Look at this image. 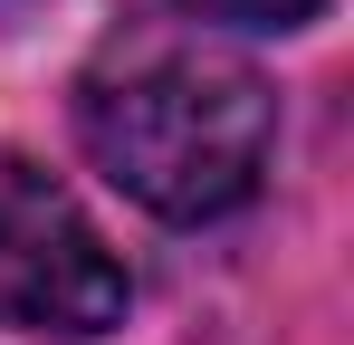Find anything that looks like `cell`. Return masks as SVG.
<instances>
[{"mask_svg":"<svg viewBox=\"0 0 354 345\" xmlns=\"http://www.w3.org/2000/svg\"><path fill=\"white\" fill-rule=\"evenodd\" d=\"M77 134L96 172L153 221H221L259 192L278 144V96L259 67L201 39H134L77 87Z\"/></svg>","mask_w":354,"mask_h":345,"instance_id":"6da1fadb","label":"cell"},{"mask_svg":"<svg viewBox=\"0 0 354 345\" xmlns=\"http://www.w3.org/2000/svg\"><path fill=\"white\" fill-rule=\"evenodd\" d=\"M124 307H134V278L106 249V230L77 211V192L29 154H0V326L86 345L124 326Z\"/></svg>","mask_w":354,"mask_h":345,"instance_id":"7a4b0ae2","label":"cell"},{"mask_svg":"<svg viewBox=\"0 0 354 345\" xmlns=\"http://www.w3.org/2000/svg\"><path fill=\"white\" fill-rule=\"evenodd\" d=\"M192 19H221V29H306L326 0H173Z\"/></svg>","mask_w":354,"mask_h":345,"instance_id":"3957f363","label":"cell"}]
</instances>
